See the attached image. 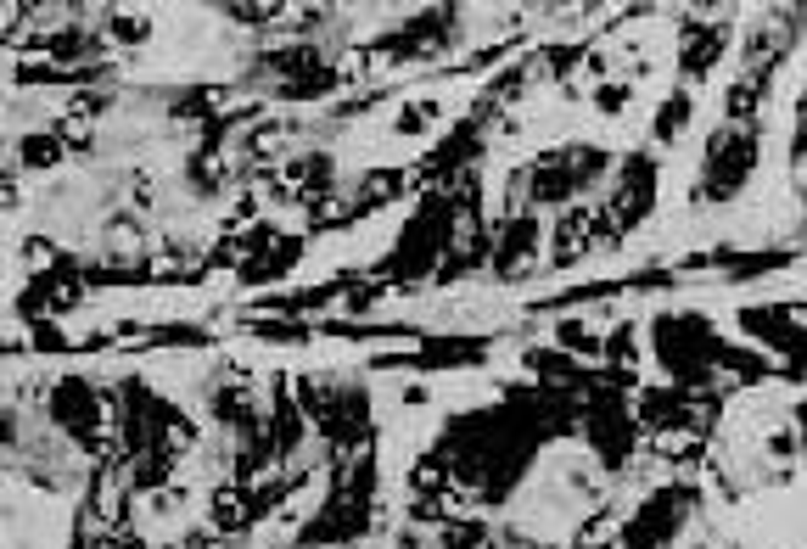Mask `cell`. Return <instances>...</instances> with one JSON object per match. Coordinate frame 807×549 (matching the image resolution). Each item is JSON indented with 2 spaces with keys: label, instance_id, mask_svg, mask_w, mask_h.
Returning a JSON list of instances; mask_svg holds the SVG:
<instances>
[{
  "label": "cell",
  "instance_id": "cell-1",
  "mask_svg": "<svg viewBox=\"0 0 807 549\" xmlns=\"http://www.w3.org/2000/svg\"><path fill=\"white\" fill-rule=\"evenodd\" d=\"M438 118H443V107H438V101H415V107L404 101V113L393 118V129H398V135H426V129L438 124Z\"/></svg>",
  "mask_w": 807,
  "mask_h": 549
}]
</instances>
